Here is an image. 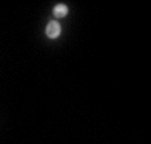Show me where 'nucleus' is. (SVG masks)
<instances>
[{"mask_svg":"<svg viewBox=\"0 0 151 144\" xmlns=\"http://www.w3.org/2000/svg\"><path fill=\"white\" fill-rule=\"evenodd\" d=\"M46 34L50 39H56L60 35V24L58 21H55V20L54 21H50L46 28Z\"/></svg>","mask_w":151,"mask_h":144,"instance_id":"obj_1","label":"nucleus"},{"mask_svg":"<svg viewBox=\"0 0 151 144\" xmlns=\"http://www.w3.org/2000/svg\"><path fill=\"white\" fill-rule=\"evenodd\" d=\"M67 12H68V8H67V6H64V4H58V6L54 8V15L58 17L66 16Z\"/></svg>","mask_w":151,"mask_h":144,"instance_id":"obj_2","label":"nucleus"}]
</instances>
